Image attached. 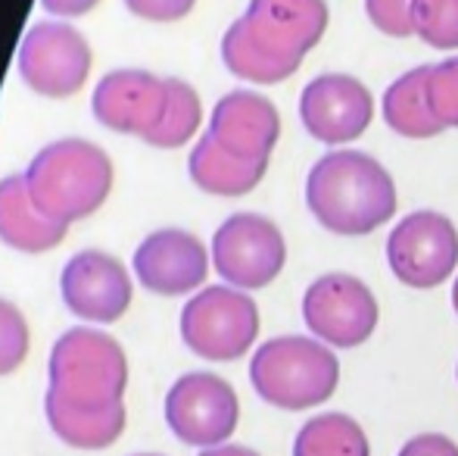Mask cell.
Here are the masks:
<instances>
[{"label":"cell","mask_w":458,"mask_h":456,"mask_svg":"<svg viewBox=\"0 0 458 456\" xmlns=\"http://www.w3.org/2000/svg\"><path fill=\"white\" fill-rule=\"evenodd\" d=\"M331 25L327 0H250L222 38V63L253 85H281L300 73Z\"/></svg>","instance_id":"obj_1"},{"label":"cell","mask_w":458,"mask_h":456,"mask_svg":"<svg viewBox=\"0 0 458 456\" xmlns=\"http://www.w3.org/2000/svg\"><path fill=\"white\" fill-rule=\"evenodd\" d=\"M306 207L321 228L362 237L396 216V182L380 159L365 151H327L309 169Z\"/></svg>","instance_id":"obj_2"},{"label":"cell","mask_w":458,"mask_h":456,"mask_svg":"<svg viewBox=\"0 0 458 456\" xmlns=\"http://www.w3.org/2000/svg\"><path fill=\"white\" fill-rule=\"evenodd\" d=\"M113 176L109 153L85 138H60L41 147L22 172L35 207L60 226L97 213L113 191Z\"/></svg>","instance_id":"obj_3"},{"label":"cell","mask_w":458,"mask_h":456,"mask_svg":"<svg viewBox=\"0 0 458 456\" xmlns=\"http://www.w3.org/2000/svg\"><path fill=\"white\" fill-rule=\"evenodd\" d=\"M250 384L268 407L302 413L334 397L340 384V359L318 338L281 335L259 344L250 359Z\"/></svg>","instance_id":"obj_4"},{"label":"cell","mask_w":458,"mask_h":456,"mask_svg":"<svg viewBox=\"0 0 458 456\" xmlns=\"http://www.w3.org/2000/svg\"><path fill=\"white\" fill-rule=\"evenodd\" d=\"M47 397L81 409L122 407L128 388V359L113 335L91 325L63 331L50 347Z\"/></svg>","instance_id":"obj_5"},{"label":"cell","mask_w":458,"mask_h":456,"mask_svg":"<svg viewBox=\"0 0 458 456\" xmlns=\"http://www.w3.org/2000/svg\"><path fill=\"white\" fill-rule=\"evenodd\" d=\"M178 329L184 347L199 359L234 363L253 350L262 319L259 306L247 291L231 285H209L199 288L184 304Z\"/></svg>","instance_id":"obj_6"},{"label":"cell","mask_w":458,"mask_h":456,"mask_svg":"<svg viewBox=\"0 0 458 456\" xmlns=\"http://www.w3.org/2000/svg\"><path fill=\"white\" fill-rule=\"evenodd\" d=\"M218 279L241 291L268 288L287 266L284 231L262 213H234L216 228L209 244Z\"/></svg>","instance_id":"obj_7"},{"label":"cell","mask_w":458,"mask_h":456,"mask_svg":"<svg viewBox=\"0 0 458 456\" xmlns=\"http://www.w3.org/2000/svg\"><path fill=\"white\" fill-rule=\"evenodd\" d=\"M94 54L88 38L69 22H38L16 54L19 79L47 100H66L88 85Z\"/></svg>","instance_id":"obj_8"},{"label":"cell","mask_w":458,"mask_h":456,"mask_svg":"<svg viewBox=\"0 0 458 456\" xmlns=\"http://www.w3.org/2000/svg\"><path fill=\"white\" fill-rule=\"evenodd\" d=\"M302 323L334 350L362 347L380 323L374 291L350 272L318 275L302 294Z\"/></svg>","instance_id":"obj_9"},{"label":"cell","mask_w":458,"mask_h":456,"mask_svg":"<svg viewBox=\"0 0 458 456\" xmlns=\"http://www.w3.org/2000/svg\"><path fill=\"white\" fill-rule=\"evenodd\" d=\"M163 416L182 444L209 451L228 444L237 432L241 400L237 391L216 372H187L165 394Z\"/></svg>","instance_id":"obj_10"},{"label":"cell","mask_w":458,"mask_h":456,"mask_svg":"<svg viewBox=\"0 0 458 456\" xmlns=\"http://www.w3.org/2000/svg\"><path fill=\"white\" fill-rule=\"evenodd\" d=\"M386 262L405 288L430 291L446 285L458 269V228L437 210H415L393 226Z\"/></svg>","instance_id":"obj_11"},{"label":"cell","mask_w":458,"mask_h":456,"mask_svg":"<svg viewBox=\"0 0 458 456\" xmlns=\"http://www.w3.org/2000/svg\"><path fill=\"white\" fill-rule=\"evenodd\" d=\"M300 119L315 141L346 147L362 138L374 122V94L356 75H315L300 94Z\"/></svg>","instance_id":"obj_12"},{"label":"cell","mask_w":458,"mask_h":456,"mask_svg":"<svg viewBox=\"0 0 458 456\" xmlns=\"http://www.w3.org/2000/svg\"><path fill=\"white\" fill-rule=\"evenodd\" d=\"M60 297L72 316L91 325H113L128 313L134 285L122 260L103 250H79L60 275Z\"/></svg>","instance_id":"obj_13"},{"label":"cell","mask_w":458,"mask_h":456,"mask_svg":"<svg viewBox=\"0 0 458 456\" xmlns=\"http://www.w3.org/2000/svg\"><path fill=\"white\" fill-rule=\"evenodd\" d=\"M212 254L193 231L157 228L131 256L134 279L159 297H187L206 285Z\"/></svg>","instance_id":"obj_14"},{"label":"cell","mask_w":458,"mask_h":456,"mask_svg":"<svg viewBox=\"0 0 458 456\" xmlns=\"http://www.w3.org/2000/svg\"><path fill=\"white\" fill-rule=\"evenodd\" d=\"M169 104V82L147 69H113L94 88L91 113L103 128L147 141Z\"/></svg>","instance_id":"obj_15"},{"label":"cell","mask_w":458,"mask_h":456,"mask_svg":"<svg viewBox=\"0 0 458 456\" xmlns=\"http://www.w3.org/2000/svg\"><path fill=\"white\" fill-rule=\"evenodd\" d=\"M206 134L231 157L247 163H268L281 138V113L268 98L237 88L212 107Z\"/></svg>","instance_id":"obj_16"},{"label":"cell","mask_w":458,"mask_h":456,"mask_svg":"<svg viewBox=\"0 0 458 456\" xmlns=\"http://www.w3.org/2000/svg\"><path fill=\"white\" fill-rule=\"evenodd\" d=\"M69 226L47 219L35 207L22 176L0 178V241L19 254H47L60 247Z\"/></svg>","instance_id":"obj_17"},{"label":"cell","mask_w":458,"mask_h":456,"mask_svg":"<svg viewBox=\"0 0 458 456\" xmlns=\"http://www.w3.org/2000/svg\"><path fill=\"white\" fill-rule=\"evenodd\" d=\"M187 172H191V182L212 197H247L262 185L268 163H247L231 157L209 134H203L187 157Z\"/></svg>","instance_id":"obj_18"},{"label":"cell","mask_w":458,"mask_h":456,"mask_svg":"<svg viewBox=\"0 0 458 456\" xmlns=\"http://www.w3.org/2000/svg\"><path fill=\"white\" fill-rule=\"evenodd\" d=\"M44 416L56 438L75 451H106L122 438L128 422L125 403L109 409H81L54 400L47 394H44Z\"/></svg>","instance_id":"obj_19"},{"label":"cell","mask_w":458,"mask_h":456,"mask_svg":"<svg viewBox=\"0 0 458 456\" xmlns=\"http://www.w3.org/2000/svg\"><path fill=\"white\" fill-rule=\"evenodd\" d=\"M424 79H428V66H415L405 75H399V79L384 91L380 113H384V122L390 125V132H396L399 138L428 141V138H437V134L446 132L428 107Z\"/></svg>","instance_id":"obj_20"},{"label":"cell","mask_w":458,"mask_h":456,"mask_svg":"<svg viewBox=\"0 0 458 456\" xmlns=\"http://www.w3.org/2000/svg\"><path fill=\"white\" fill-rule=\"evenodd\" d=\"M293 456H371V444L352 416L321 413L296 432Z\"/></svg>","instance_id":"obj_21"},{"label":"cell","mask_w":458,"mask_h":456,"mask_svg":"<svg viewBox=\"0 0 458 456\" xmlns=\"http://www.w3.org/2000/svg\"><path fill=\"white\" fill-rule=\"evenodd\" d=\"M169 82V104L159 128L144 141V144L157 147V151H178V147L191 144L193 134L203 125V104L193 85L184 79H165Z\"/></svg>","instance_id":"obj_22"},{"label":"cell","mask_w":458,"mask_h":456,"mask_svg":"<svg viewBox=\"0 0 458 456\" xmlns=\"http://www.w3.org/2000/svg\"><path fill=\"white\" fill-rule=\"evenodd\" d=\"M415 35L430 50H458V0H415Z\"/></svg>","instance_id":"obj_23"},{"label":"cell","mask_w":458,"mask_h":456,"mask_svg":"<svg viewBox=\"0 0 458 456\" xmlns=\"http://www.w3.org/2000/svg\"><path fill=\"white\" fill-rule=\"evenodd\" d=\"M424 94L437 122L443 128H458V54L428 66Z\"/></svg>","instance_id":"obj_24"},{"label":"cell","mask_w":458,"mask_h":456,"mask_svg":"<svg viewBox=\"0 0 458 456\" xmlns=\"http://www.w3.org/2000/svg\"><path fill=\"white\" fill-rule=\"evenodd\" d=\"M29 347H31V335L22 310L0 297V378L13 375L25 363Z\"/></svg>","instance_id":"obj_25"},{"label":"cell","mask_w":458,"mask_h":456,"mask_svg":"<svg viewBox=\"0 0 458 456\" xmlns=\"http://www.w3.org/2000/svg\"><path fill=\"white\" fill-rule=\"evenodd\" d=\"M371 25L386 38L415 35V0H365Z\"/></svg>","instance_id":"obj_26"},{"label":"cell","mask_w":458,"mask_h":456,"mask_svg":"<svg viewBox=\"0 0 458 456\" xmlns=\"http://www.w3.org/2000/svg\"><path fill=\"white\" fill-rule=\"evenodd\" d=\"M125 6L138 19L169 25V22H178V19H184L187 13L197 6V0H125Z\"/></svg>","instance_id":"obj_27"},{"label":"cell","mask_w":458,"mask_h":456,"mask_svg":"<svg viewBox=\"0 0 458 456\" xmlns=\"http://www.w3.org/2000/svg\"><path fill=\"white\" fill-rule=\"evenodd\" d=\"M396 456H458V444L453 438H446V434L428 432L405 441Z\"/></svg>","instance_id":"obj_28"},{"label":"cell","mask_w":458,"mask_h":456,"mask_svg":"<svg viewBox=\"0 0 458 456\" xmlns=\"http://www.w3.org/2000/svg\"><path fill=\"white\" fill-rule=\"evenodd\" d=\"M100 0H41V6L54 16H63V19H79L85 13H91Z\"/></svg>","instance_id":"obj_29"},{"label":"cell","mask_w":458,"mask_h":456,"mask_svg":"<svg viewBox=\"0 0 458 456\" xmlns=\"http://www.w3.org/2000/svg\"><path fill=\"white\" fill-rule=\"evenodd\" d=\"M199 456H259L253 447H243V444H222V447H209Z\"/></svg>","instance_id":"obj_30"},{"label":"cell","mask_w":458,"mask_h":456,"mask_svg":"<svg viewBox=\"0 0 458 456\" xmlns=\"http://www.w3.org/2000/svg\"><path fill=\"white\" fill-rule=\"evenodd\" d=\"M453 310L458 313V275H455V285H453Z\"/></svg>","instance_id":"obj_31"},{"label":"cell","mask_w":458,"mask_h":456,"mask_svg":"<svg viewBox=\"0 0 458 456\" xmlns=\"http://www.w3.org/2000/svg\"><path fill=\"white\" fill-rule=\"evenodd\" d=\"M134 456H163V453H134Z\"/></svg>","instance_id":"obj_32"}]
</instances>
